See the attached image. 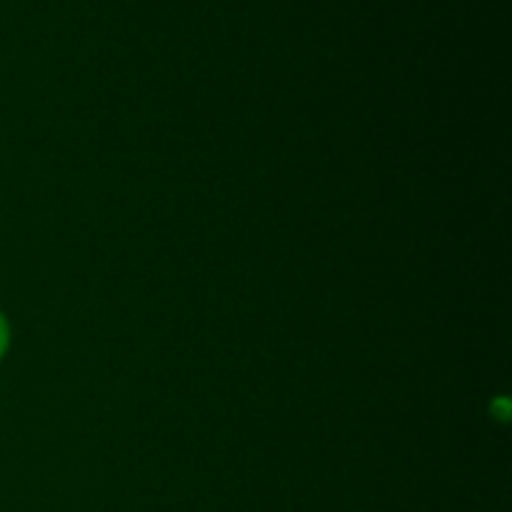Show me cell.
Segmentation results:
<instances>
[{
    "label": "cell",
    "mask_w": 512,
    "mask_h": 512,
    "mask_svg": "<svg viewBox=\"0 0 512 512\" xmlns=\"http://www.w3.org/2000/svg\"><path fill=\"white\" fill-rule=\"evenodd\" d=\"M8 345H10V328H8V320H5L3 313H0V358L5 355Z\"/></svg>",
    "instance_id": "cell-1"
}]
</instances>
